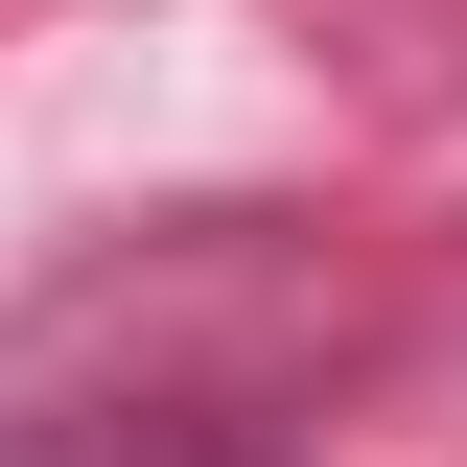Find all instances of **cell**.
I'll use <instances>...</instances> for the list:
<instances>
[{"label": "cell", "instance_id": "6da1fadb", "mask_svg": "<svg viewBox=\"0 0 467 467\" xmlns=\"http://www.w3.org/2000/svg\"><path fill=\"white\" fill-rule=\"evenodd\" d=\"M234 467H257V444H234Z\"/></svg>", "mask_w": 467, "mask_h": 467}]
</instances>
